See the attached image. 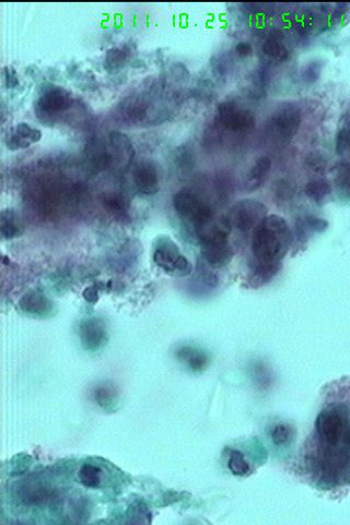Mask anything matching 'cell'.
Segmentation results:
<instances>
[{"mask_svg":"<svg viewBox=\"0 0 350 525\" xmlns=\"http://www.w3.org/2000/svg\"><path fill=\"white\" fill-rule=\"evenodd\" d=\"M291 242L292 231L286 219L269 215L253 230V256L255 261L280 263Z\"/></svg>","mask_w":350,"mask_h":525,"instance_id":"6da1fadb","label":"cell"},{"mask_svg":"<svg viewBox=\"0 0 350 525\" xmlns=\"http://www.w3.org/2000/svg\"><path fill=\"white\" fill-rule=\"evenodd\" d=\"M301 112L296 105L286 103L271 112L266 123L267 136L274 143H289L301 126Z\"/></svg>","mask_w":350,"mask_h":525,"instance_id":"7a4b0ae2","label":"cell"},{"mask_svg":"<svg viewBox=\"0 0 350 525\" xmlns=\"http://www.w3.org/2000/svg\"><path fill=\"white\" fill-rule=\"evenodd\" d=\"M154 256L156 263L169 275L184 277L191 273V264L181 253L179 245L169 236H156L154 242Z\"/></svg>","mask_w":350,"mask_h":525,"instance_id":"3957f363","label":"cell"},{"mask_svg":"<svg viewBox=\"0 0 350 525\" xmlns=\"http://www.w3.org/2000/svg\"><path fill=\"white\" fill-rule=\"evenodd\" d=\"M216 126L234 134L250 133L255 129L256 119L251 111L240 108L234 101L218 105L215 115Z\"/></svg>","mask_w":350,"mask_h":525,"instance_id":"277c9868","label":"cell"},{"mask_svg":"<svg viewBox=\"0 0 350 525\" xmlns=\"http://www.w3.org/2000/svg\"><path fill=\"white\" fill-rule=\"evenodd\" d=\"M175 211L182 219L196 226L215 216L213 208L189 189H181L173 196Z\"/></svg>","mask_w":350,"mask_h":525,"instance_id":"5b68a950","label":"cell"},{"mask_svg":"<svg viewBox=\"0 0 350 525\" xmlns=\"http://www.w3.org/2000/svg\"><path fill=\"white\" fill-rule=\"evenodd\" d=\"M74 104L73 94L61 86H49L44 88L35 103V112L43 121L69 110Z\"/></svg>","mask_w":350,"mask_h":525,"instance_id":"8992f818","label":"cell"},{"mask_svg":"<svg viewBox=\"0 0 350 525\" xmlns=\"http://www.w3.org/2000/svg\"><path fill=\"white\" fill-rule=\"evenodd\" d=\"M269 216L267 207L255 199H242L230 209L229 218L232 228L241 232L254 230Z\"/></svg>","mask_w":350,"mask_h":525,"instance_id":"52a82bcc","label":"cell"},{"mask_svg":"<svg viewBox=\"0 0 350 525\" xmlns=\"http://www.w3.org/2000/svg\"><path fill=\"white\" fill-rule=\"evenodd\" d=\"M108 151L110 156V166H113L119 172L129 170L135 156V149L126 134L117 131H111L109 135Z\"/></svg>","mask_w":350,"mask_h":525,"instance_id":"ba28073f","label":"cell"},{"mask_svg":"<svg viewBox=\"0 0 350 525\" xmlns=\"http://www.w3.org/2000/svg\"><path fill=\"white\" fill-rule=\"evenodd\" d=\"M79 339L82 347L89 353H96L108 343V331L99 319H86L79 325Z\"/></svg>","mask_w":350,"mask_h":525,"instance_id":"9c48e42d","label":"cell"},{"mask_svg":"<svg viewBox=\"0 0 350 525\" xmlns=\"http://www.w3.org/2000/svg\"><path fill=\"white\" fill-rule=\"evenodd\" d=\"M195 234L201 245L226 241L231 234L232 226L229 218L213 216L203 224L194 226Z\"/></svg>","mask_w":350,"mask_h":525,"instance_id":"30bf717a","label":"cell"},{"mask_svg":"<svg viewBox=\"0 0 350 525\" xmlns=\"http://www.w3.org/2000/svg\"><path fill=\"white\" fill-rule=\"evenodd\" d=\"M18 306L24 314L34 318H47L54 314L55 310L54 302L38 290L26 292L20 299Z\"/></svg>","mask_w":350,"mask_h":525,"instance_id":"8fae6325","label":"cell"},{"mask_svg":"<svg viewBox=\"0 0 350 525\" xmlns=\"http://www.w3.org/2000/svg\"><path fill=\"white\" fill-rule=\"evenodd\" d=\"M42 131L39 129L31 126L28 123H19L11 127L6 136V146L8 149H26L33 144H36L42 139Z\"/></svg>","mask_w":350,"mask_h":525,"instance_id":"7c38bea8","label":"cell"},{"mask_svg":"<svg viewBox=\"0 0 350 525\" xmlns=\"http://www.w3.org/2000/svg\"><path fill=\"white\" fill-rule=\"evenodd\" d=\"M134 183L139 193L147 196L156 195L160 191V178L156 166L149 162L138 164L134 171Z\"/></svg>","mask_w":350,"mask_h":525,"instance_id":"4fadbf2b","label":"cell"},{"mask_svg":"<svg viewBox=\"0 0 350 525\" xmlns=\"http://www.w3.org/2000/svg\"><path fill=\"white\" fill-rule=\"evenodd\" d=\"M201 246V255H203L204 259L209 266H226L234 259V249H232L228 240L207 243V244H203Z\"/></svg>","mask_w":350,"mask_h":525,"instance_id":"5bb4252c","label":"cell"},{"mask_svg":"<svg viewBox=\"0 0 350 525\" xmlns=\"http://www.w3.org/2000/svg\"><path fill=\"white\" fill-rule=\"evenodd\" d=\"M92 399L103 411L113 413L121 407L119 391L114 385L108 382L99 383L92 389Z\"/></svg>","mask_w":350,"mask_h":525,"instance_id":"9a60e30c","label":"cell"},{"mask_svg":"<svg viewBox=\"0 0 350 525\" xmlns=\"http://www.w3.org/2000/svg\"><path fill=\"white\" fill-rule=\"evenodd\" d=\"M271 166L273 164L269 156H263L259 158L245 176L244 189L248 191L261 189L269 180Z\"/></svg>","mask_w":350,"mask_h":525,"instance_id":"2e32d148","label":"cell"},{"mask_svg":"<svg viewBox=\"0 0 350 525\" xmlns=\"http://www.w3.org/2000/svg\"><path fill=\"white\" fill-rule=\"evenodd\" d=\"M84 159L86 168L94 173L100 172L103 169L111 166L108 146L103 145L99 140H91L88 143Z\"/></svg>","mask_w":350,"mask_h":525,"instance_id":"e0dca14e","label":"cell"},{"mask_svg":"<svg viewBox=\"0 0 350 525\" xmlns=\"http://www.w3.org/2000/svg\"><path fill=\"white\" fill-rule=\"evenodd\" d=\"M103 208L106 213L110 214L113 218L121 222L129 221L131 214H129V201L124 195L119 194L116 191H111L104 194L102 199Z\"/></svg>","mask_w":350,"mask_h":525,"instance_id":"ac0fdd59","label":"cell"},{"mask_svg":"<svg viewBox=\"0 0 350 525\" xmlns=\"http://www.w3.org/2000/svg\"><path fill=\"white\" fill-rule=\"evenodd\" d=\"M175 355L193 372L204 371L209 364V357L204 350L197 349L191 346L181 347L180 349L176 350Z\"/></svg>","mask_w":350,"mask_h":525,"instance_id":"d6986e66","label":"cell"},{"mask_svg":"<svg viewBox=\"0 0 350 525\" xmlns=\"http://www.w3.org/2000/svg\"><path fill=\"white\" fill-rule=\"evenodd\" d=\"M21 220L14 209H4L0 214V234L4 240H12L24 234Z\"/></svg>","mask_w":350,"mask_h":525,"instance_id":"ffe728a7","label":"cell"},{"mask_svg":"<svg viewBox=\"0 0 350 525\" xmlns=\"http://www.w3.org/2000/svg\"><path fill=\"white\" fill-rule=\"evenodd\" d=\"M131 53V49L129 46H126V45L125 46L111 47L105 53L103 66L110 73H114V71L121 69V68L124 67L129 63Z\"/></svg>","mask_w":350,"mask_h":525,"instance_id":"44dd1931","label":"cell"},{"mask_svg":"<svg viewBox=\"0 0 350 525\" xmlns=\"http://www.w3.org/2000/svg\"><path fill=\"white\" fill-rule=\"evenodd\" d=\"M331 187L329 184V181L324 180V179H315V180L309 181L306 183V187H304V193L306 196L314 201L315 204L324 203L326 201L327 197L331 195Z\"/></svg>","mask_w":350,"mask_h":525,"instance_id":"7402d4cb","label":"cell"},{"mask_svg":"<svg viewBox=\"0 0 350 525\" xmlns=\"http://www.w3.org/2000/svg\"><path fill=\"white\" fill-rule=\"evenodd\" d=\"M263 51L266 56L279 63L285 61L289 54L287 47L284 45L283 36L280 34H271L263 44Z\"/></svg>","mask_w":350,"mask_h":525,"instance_id":"603a6c76","label":"cell"},{"mask_svg":"<svg viewBox=\"0 0 350 525\" xmlns=\"http://www.w3.org/2000/svg\"><path fill=\"white\" fill-rule=\"evenodd\" d=\"M334 182L341 199L350 201V164L337 166L335 169Z\"/></svg>","mask_w":350,"mask_h":525,"instance_id":"cb8c5ba5","label":"cell"},{"mask_svg":"<svg viewBox=\"0 0 350 525\" xmlns=\"http://www.w3.org/2000/svg\"><path fill=\"white\" fill-rule=\"evenodd\" d=\"M78 479L84 487H99L101 481H102V471L98 466H94V465H82L79 471H78Z\"/></svg>","mask_w":350,"mask_h":525,"instance_id":"d4e9b609","label":"cell"},{"mask_svg":"<svg viewBox=\"0 0 350 525\" xmlns=\"http://www.w3.org/2000/svg\"><path fill=\"white\" fill-rule=\"evenodd\" d=\"M228 467L232 474L236 476H244L250 471V465L245 461L244 455L238 450L231 451L230 453Z\"/></svg>","mask_w":350,"mask_h":525,"instance_id":"484cf974","label":"cell"},{"mask_svg":"<svg viewBox=\"0 0 350 525\" xmlns=\"http://www.w3.org/2000/svg\"><path fill=\"white\" fill-rule=\"evenodd\" d=\"M323 64L320 61H312L306 64V67L302 69V79L306 84H314L320 79L322 73Z\"/></svg>","mask_w":350,"mask_h":525,"instance_id":"4316f807","label":"cell"},{"mask_svg":"<svg viewBox=\"0 0 350 525\" xmlns=\"http://www.w3.org/2000/svg\"><path fill=\"white\" fill-rule=\"evenodd\" d=\"M336 152L344 158H350V131L346 127L337 133Z\"/></svg>","mask_w":350,"mask_h":525,"instance_id":"83f0119b","label":"cell"},{"mask_svg":"<svg viewBox=\"0 0 350 525\" xmlns=\"http://www.w3.org/2000/svg\"><path fill=\"white\" fill-rule=\"evenodd\" d=\"M326 160L320 154H310L306 156V168L314 174H322L326 169Z\"/></svg>","mask_w":350,"mask_h":525,"instance_id":"f1b7e54d","label":"cell"},{"mask_svg":"<svg viewBox=\"0 0 350 525\" xmlns=\"http://www.w3.org/2000/svg\"><path fill=\"white\" fill-rule=\"evenodd\" d=\"M291 429L286 425L277 426L271 434V438L276 446H284L288 444V441L291 439Z\"/></svg>","mask_w":350,"mask_h":525,"instance_id":"f546056e","label":"cell"},{"mask_svg":"<svg viewBox=\"0 0 350 525\" xmlns=\"http://www.w3.org/2000/svg\"><path fill=\"white\" fill-rule=\"evenodd\" d=\"M4 81H5L7 89H16L19 86V77L16 74V70L12 66H6L3 71Z\"/></svg>","mask_w":350,"mask_h":525,"instance_id":"4dcf8cb0","label":"cell"},{"mask_svg":"<svg viewBox=\"0 0 350 525\" xmlns=\"http://www.w3.org/2000/svg\"><path fill=\"white\" fill-rule=\"evenodd\" d=\"M304 220L311 232L325 231L327 229V226H329L326 220L314 217V216H308V217L304 218Z\"/></svg>","mask_w":350,"mask_h":525,"instance_id":"1f68e13d","label":"cell"},{"mask_svg":"<svg viewBox=\"0 0 350 525\" xmlns=\"http://www.w3.org/2000/svg\"><path fill=\"white\" fill-rule=\"evenodd\" d=\"M292 193H294V191H292L291 185L287 181L280 180L278 181V183H276V199H280V201H287L291 196Z\"/></svg>","mask_w":350,"mask_h":525,"instance_id":"d6a6232c","label":"cell"},{"mask_svg":"<svg viewBox=\"0 0 350 525\" xmlns=\"http://www.w3.org/2000/svg\"><path fill=\"white\" fill-rule=\"evenodd\" d=\"M234 51L241 59H245L252 55L253 47L249 42H239L234 47Z\"/></svg>","mask_w":350,"mask_h":525,"instance_id":"836d02e7","label":"cell"},{"mask_svg":"<svg viewBox=\"0 0 350 525\" xmlns=\"http://www.w3.org/2000/svg\"><path fill=\"white\" fill-rule=\"evenodd\" d=\"M84 296L86 301L91 302V304H94V302L98 301V287H96V285H94L86 288L84 291Z\"/></svg>","mask_w":350,"mask_h":525,"instance_id":"e575fe53","label":"cell"},{"mask_svg":"<svg viewBox=\"0 0 350 525\" xmlns=\"http://www.w3.org/2000/svg\"><path fill=\"white\" fill-rule=\"evenodd\" d=\"M344 127H346V129H349L350 131V112L348 113L347 114V119H346V125Z\"/></svg>","mask_w":350,"mask_h":525,"instance_id":"d590c367","label":"cell"}]
</instances>
